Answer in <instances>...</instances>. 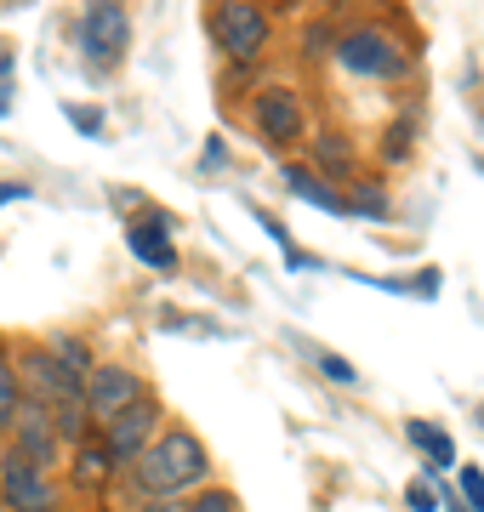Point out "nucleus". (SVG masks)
<instances>
[{"label": "nucleus", "instance_id": "nucleus-2", "mask_svg": "<svg viewBox=\"0 0 484 512\" xmlns=\"http://www.w3.org/2000/svg\"><path fill=\"white\" fill-rule=\"evenodd\" d=\"M331 57L359 80H405L410 74V52L382 29V23H359V29H342L331 46Z\"/></svg>", "mask_w": 484, "mask_h": 512}, {"label": "nucleus", "instance_id": "nucleus-9", "mask_svg": "<svg viewBox=\"0 0 484 512\" xmlns=\"http://www.w3.org/2000/svg\"><path fill=\"white\" fill-rule=\"evenodd\" d=\"M12 456H23L35 473H46L57 456H63V444H57V427H52V410L35 399L18 404V421H12Z\"/></svg>", "mask_w": 484, "mask_h": 512}, {"label": "nucleus", "instance_id": "nucleus-3", "mask_svg": "<svg viewBox=\"0 0 484 512\" xmlns=\"http://www.w3.org/2000/svg\"><path fill=\"white\" fill-rule=\"evenodd\" d=\"M211 40H217V52L234 63V69H251L262 52H268V40H274V23L262 6H245V0H228L211 12Z\"/></svg>", "mask_w": 484, "mask_h": 512}, {"label": "nucleus", "instance_id": "nucleus-4", "mask_svg": "<svg viewBox=\"0 0 484 512\" xmlns=\"http://www.w3.org/2000/svg\"><path fill=\"white\" fill-rule=\"evenodd\" d=\"M75 40H80V57L92 69H114L131 52V12L114 6V0H97V6H86L75 18Z\"/></svg>", "mask_w": 484, "mask_h": 512}, {"label": "nucleus", "instance_id": "nucleus-7", "mask_svg": "<svg viewBox=\"0 0 484 512\" xmlns=\"http://www.w3.org/2000/svg\"><path fill=\"white\" fill-rule=\"evenodd\" d=\"M149 399V387H143V376L131 365H97L92 376H86V421L92 427H103L109 416H120L126 404Z\"/></svg>", "mask_w": 484, "mask_h": 512}, {"label": "nucleus", "instance_id": "nucleus-16", "mask_svg": "<svg viewBox=\"0 0 484 512\" xmlns=\"http://www.w3.org/2000/svg\"><path fill=\"white\" fill-rule=\"evenodd\" d=\"M405 439L428 456L433 473H445L450 461H456V439H450L445 427H433V421H405Z\"/></svg>", "mask_w": 484, "mask_h": 512}, {"label": "nucleus", "instance_id": "nucleus-13", "mask_svg": "<svg viewBox=\"0 0 484 512\" xmlns=\"http://www.w3.org/2000/svg\"><path fill=\"white\" fill-rule=\"evenodd\" d=\"M342 217L388 222V217H393V194H388V183H376V177H354V183H348V194H342Z\"/></svg>", "mask_w": 484, "mask_h": 512}, {"label": "nucleus", "instance_id": "nucleus-19", "mask_svg": "<svg viewBox=\"0 0 484 512\" xmlns=\"http://www.w3.org/2000/svg\"><path fill=\"white\" fill-rule=\"evenodd\" d=\"M52 427H57V444H69V450H75V444L92 433V421H86V404H63V410H52Z\"/></svg>", "mask_w": 484, "mask_h": 512}, {"label": "nucleus", "instance_id": "nucleus-6", "mask_svg": "<svg viewBox=\"0 0 484 512\" xmlns=\"http://www.w3.org/2000/svg\"><path fill=\"white\" fill-rule=\"evenodd\" d=\"M251 126L268 148H297L302 131H308V114H302V97L291 86H262L251 97Z\"/></svg>", "mask_w": 484, "mask_h": 512}, {"label": "nucleus", "instance_id": "nucleus-15", "mask_svg": "<svg viewBox=\"0 0 484 512\" xmlns=\"http://www.w3.org/2000/svg\"><path fill=\"white\" fill-rule=\"evenodd\" d=\"M46 353H52L57 365H63V376H69V382H80V387H86V376L97 370L92 342H86V336H75V330H63V336H52V342H46Z\"/></svg>", "mask_w": 484, "mask_h": 512}, {"label": "nucleus", "instance_id": "nucleus-18", "mask_svg": "<svg viewBox=\"0 0 484 512\" xmlns=\"http://www.w3.org/2000/svg\"><path fill=\"white\" fill-rule=\"evenodd\" d=\"M410 148H416V126H410V120H393V126L382 131V148H376V154H382V165H405Z\"/></svg>", "mask_w": 484, "mask_h": 512}, {"label": "nucleus", "instance_id": "nucleus-25", "mask_svg": "<svg viewBox=\"0 0 484 512\" xmlns=\"http://www.w3.org/2000/svg\"><path fill=\"white\" fill-rule=\"evenodd\" d=\"M405 507H410V512H439V490H433V484H410V490H405Z\"/></svg>", "mask_w": 484, "mask_h": 512}, {"label": "nucleus", "instance_id": "nucleus-30", "mask_svg": "<svg viewBox=\"0 0 484 512\" xmlns=\"http://www.w3.org/2000/svg\"><path fill=\"white\" fill-rule=\"evenodd\" d=\"M143 512H183V501H149Z\"/></svg>", "mask_w": 484, "mask_h": 512}, {"label": "nucleus", "instance_id": "nucleus-17", "mask_svg": "<svg viewBox=\"0 0 484 512\" xmlns=\"http://www.w3.org/2000/svg\"><path fill=\"white\" fill-rule=\"evenodd\" d=\"M18 404H23V387H18V370H12V348L0 342V433H12Z\"/></svg>", "mask_w": 484, "mask_h": 512}, {"label": "nucleus", "instance_id": "nucleus-24", "mask_svg": "<svg viewBox=\"0 0 484 512\" xmlns=\"http://www.w3.org/2000/svg\"><path fill=\"white\" fill-rule=\"evenodd\" d=\"M331 46H336L331 23H319V29H308V35H302V52H308V63H314V57H331Z\"/></svg>", "mask_w": 484, "mask_h": 512}, {"label": "nucleus", "instance_id": "nucleus-23", "mask_svg": "<svg viewBox=\"0 0 484 512\" xmlns=\"http://www.w3.org/2000/svg\"><path fill=\"white\" fill-rule=\"evenodd\" d=\"M63 120H69L75 131H86V137H103V114H97V109H80V103H69V109H63Z\"/></svg>", "mask_w": 484, "mask_h": 512}, {"label": "nucleus", "instance_id": "nucleus-14", "mask_svg": "<svg viewBox=\"0 0 484 512\" xmlns=\"http://www.w3.org/2000/svg\"><path fill=\"white\" fill-rule=\"evenodd\" d=\"M280 183L291 188V194H297L302 205H319V211H331V217H342V194H336L331 183H319L314 171H308V165H280Z\"/></svg>", "mask_w": 484, "mask_h": 512}, {"label": "nucleus", "instance_id": "nucleus-12", "mask_svg": "<svg viewBox=\"0 0 484 512\" xmlns=\"http://www.w3.org/2000/svg\"><path fill=\"white\" fill-rule=\"evenodd\" d=\"M69 478H75V490H109V450H103V439L97 433H86V439L69 450Z\"/></svg>", "mask_w": 484, "mask_h": 512}, {"label": "nucleus", "instance_id": "nucleus-26", "mask_svg": "<svg viewBox=\"0 0 484 512\" xmlns=\"http://www.w3.org/2000/svg\"><path fill=\"white\" fill-rule=\"evenodd\" d=\"M12 114V57H0V120Z\"/></svg>", "mask_w": 484, "mask_h": 512}, {"label": "nucleus", "instance_id": "nucleus-20", "mask_svg": "<svg viewBox=\"0 0 484 512\" xmlns=\"http://www.w3.org/2000/svg\"><path fill=\"white\" fill-rule=\"evenodd\" d=\"M314 365H319V376L325 382H336V387H359V370L342 359V353H331V348H314Z\"/></svg>", "mask_w": 484, "mask_h": 512}, {"label": "nucleus", "instance_id": "nucleus-27", "mask_svg": "<svg viewBox=\"0 0 484 512\" xmlns=\"http://www.w3.org/2000/svg\"><path fill=\"white\" fill-rule=\"evenodd\" d=\"M205 165H228V143H223V137H205Z\"/></svg>", "mask_w": 484, "mask_h": 512}, {"label": "nucleus", "instance_id": "nucleus-28", "mask_svg": "<svg viewBox=\"0 0 484 512\" xmlns=\"http://www.w3.org/2000/svg\"><path fill=\"white\" fill-rule=\"evenodd\" d=\"M29 194H35L29 183H0V205H12V200H29Z\"/></svg>", "mask_w": 484, "mask_h": 512}, {"label": "nucleus", "instance_id": "nucleus-22", "mask_svg": "<svg viewBox=\"0 0 484 512\" xmlns=\"http://www.w3.org/2000/svg\"><path fill=\"white\" fill-rule=\"evenodd\" d=\"M183 512H240V501L228 490H200V495H188Z\"/></svg>", "mask_w": 484, "mask_h": 512}, {"label": "nucleus", "instance_id": "nucleus-29", "mask_svg": "<svg viewBox=\"0 0 484 512\" xmlns=\"http://www.w3.org/2000/svg\"><path fill=\"white\" fill-rule=\"evenodd\" d=\"M439 507H445V512H467V507H462V495L450 490V484H445V490H439Z\"/></svg>", "mask_w": 484, "mask_h": 512}, {"label": "nucleus", "instance_id": "nucleus-21", "mask_svg": "<svg viewBox=\"0 0 484 512\" xmlns=\"http://www.w3.org/2000/svg\"><path fill=\"white\" fill-rule=\"evenodd\" d=\"M450 490L462 495L467 512H484V473L473 467V461H467V467H456V484H450Z\"/></svg>", "mask_w": 484, "mask_h": 512}, {"label": "nucleus", "instance_id": "nucleus-1", "mask_svg": "<svg viewBox=\"0 0 484 512\" xmlns=\"http://www.w3.org/2000/svg\"><path fill=\"white\" fill-rule=\"evenodd\" d=\"M131 484L149 501H188L211 484V450L188 427H160L149 450L131 461Z\"/></svg>", "mask_w": 484, "mask_h": 512}, {"label": "nucleus", "instance_id": "nucleus-5", "mask_svg": "<svg viewBox=\"0 0 484 512\" xmlns=\"http://www.w3.org/2000/svg\"><path fill=\"white\" fill-rule=\"evenodd\" d=\"M160 427H166L160 404H154V399H137V404H126L120 416H109L103 427H92V433L103 439V450H109V467H114V473H131V461L149 450Z\"/></svg>", "mask_w": 484, "mask_h": 512}, {"label": "nucleus", "instance_id": "nucleus-11", "mask_svg": "<svg viewBox=\"0 0 484 512\" xmlns=\"http://www.w3.org/2000/svg\"><path fill=\"white\" fill-rule=\"evenodd\" d=\"M308 171H314L319 183H354L359 177L354 137H342V131H314V143H308Z\"/></svg>", "mask_w": 484, "mask_h": 512}, {"label": "nucleus", "instance_id": "nucleus-8", "mask_svg": "<svg viewBox=\"0 0 484 512\" xmlns=\"http://www.w3.org/2000/svg\"><path fill=\"white\" fill-rule=\"evenodd\" d=\"M177 228H183V222L171 217V211L149 205V217L126 228V251L137 256L143 268H160V274H171V268H177Z\"/></svg>", "mask_w": 484, "mask_h": 512}, {"label": "nucleus", "instance_id": "nucleus-10", "mask_svg": "<svg viewBox=\"0 0 484 512\" xmlns=\"http://www.w3.org/2000/svg\"><path fill=\"white\" fill-rule=\"evenodd\" d=\"M0 507H12V512H57V490H52V478L35 473L23 456H0Z\"/></svg>", "mask_w": 484, "mask_h": 512}]
</instances>
